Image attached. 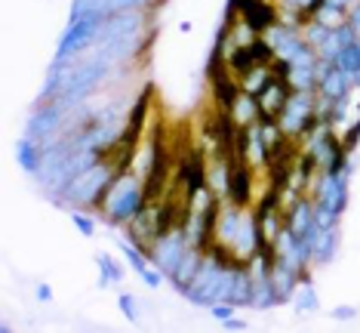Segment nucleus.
<instances>
[{"label": "nucleus", "mask_w": 360, "mask_h": 333, "mask_svg": "<svg viewBox=\"0 0 360 333\" xmlns=\"http://www.w3.org/2000/svg\"><path fill=\"white\" fill-rule=\"evenodd\" d=\"M120 167L114 161H99L96 167H89L86 173H80L75 182L65 189V194L59 201H68L75 207H102L105 198H108L111 185L120 180Z\"/></svg>", "instance_id": "1"}, {"label": "nucleus", "mask_w": 360, "mask_h": 333, "mask_svg": "<svg viewBox=\"0 0 360 333\" xmlns=\"http://www.w3.org/2000/svg\"><path fill=\"white\" fill-rule=\"evenodd\" d=\"M145 207V191H142V182L136 180V176L124 173L117 182L111 185L108 198H105V219H108L111 225H120V222H129L139 210Z\"/></svg>", "instance_id": "2"}, {"label": "nucleus", "mask_w": 360, "mask_h": 333, "mask_svg": "<svg viewBox=\"0 0 360 333\" xmlns=\"http://www.w3.org/2000/svg\"><path fill=\"white\" fill-rule=\"evenodd\" d=\"M102 22H105L102 13H93V15H84V19L68 22V28H65L59 46H56V65H71L75 62V56L89 50L93 44H99Z\"/></svg>", "instance_id": "3"}, {"label": "nucleus", "mask_w": 360, "mask_h": 333, "mask_svg": "<svg viewBox=\"0 0 360 333\" xmlns=\"http://www.w3.org/2000/svg\"><path fill=\"white\" fill-rule=\"evenodd\" d=\"M176 185L185 191V198H191V201L207 191L210 173H207V158H203L200 149H188L182 154L179 170H176Z\"/></svg>", "instance_id": "4"}, {"label": "nucleus", "mask_w": 360, "mask_h": 333, "mask_svg": "<svg viewBox=\"0 0 360 333\" xmlns=\"http://www.w3.org/2000/svg\"><path fill=\"white\" fill-rule=\"evenodd\" d=\"M65 105L62 99H56V102H46V105H37L34 108V115L28 118V133L31 139H37V142H50L53 136H56V130H62L65 124Z\"/></svg>", "instance_id": "5"}, {"label": "nucleus", "mask_w": 360, "mask_h": 333, "mask_svg": "<svg viewBox=\"0 0 360 333\" xmlns=\"http://www.w3.org/2000/svg\"><path fill=\"white\" fill-rule=\"evenodd\" d=\"M185 250H188V238H185L182 229H176V232H169V234H163V238L154 241L148 259H154V265H158L163 275H173L179 269V263H182Z\"/></svg>", "instance_id": "6"}, {"label": "nucleus", "mask_w": 360, "mask_h": 333, "mask_svg": "<svg viewBox=\"0 0 360 333\" xmlns=\"http://www.w3.org/2000/svg\"><path fill=\"white\" fill-rule=\"evenodd\" d=\"M225 194L234 207H250V201H252V167H250V161H237V164H231V170H228Z\"/></svg>", "instance_id": "7"}, {"label": "nucleus", "mask_w": 360, "mask_h": 333, "mask_svg": "<svg viewBox=\"0 0 360 333\" xmlns=\"http://www.w3.org/2000/svg\"><path fill=\"white\" fill-rule=\"evenodd\" d=\"M290 96H292V87L286 84V80L271 77L265 84V90L256 96L262 118H265V120H277V118H281V111L286 108V102H290Z\"/></svg>", "instance_id": "8"}, {"label": "nucleus", "mask_w": 360, "mask_h": 333, "mask_svg": "<svg viewBox=\"0 0 360 333\" xmlns=\"http://www.w3.org/2000/svg\"><path fill=\"white\" fill-rule=\"evenodd\" d=\"M237 75H231L228 71V65L222 71H216V75L210 77V84H212V99H216L219 108H225V111H231L234 108V102L240 99V93H243V87H240V80H234Z\"/></svg>", "instance_id": "9"}, {"label": "nucleus", "mask_w": 360, "mask_h": 333, "mask_svg": "<svg viewBox=\"0 0 360 333\" xmlns=\"http://www.w3.org/2000/svg\"><path fill=\"white\" fill-rule=\"evenodd\" d=\"M203 250L198 247H188L185 250V256H182V263H179V269L169 275V281L176 284V290L179 294H188V287L194 284V278H198V272H200V265H203Z\"/></svg>", "instance_id": "10"}, {"label": "nucleus", "mask_w": 360, "mask_h": 333, "mask_svg": "<svg viewBox=\"0 0 360 333\" xmlns=\"http://www.w3.org/2000/svg\"><path fill=\"white\" fill-rule=\"evenodd\" d=\"M283 219H286V229L290 232H296L299 238H308V232L314 229V204H308V201H296Z\"/></svg>", "instance_id": "11"}, {"label": "nucleus", "mask_w": 360, "mask_h": 333, "mask_svg": "<svg viewBox=\"0 0 360 333\" xmlns=\"http://www.w3.org/2000/svg\"><path fill=\"white\" fill-rule=\"evenodd\" d=\"M225 65H228V71L237 75V77H243L250 68H256V59H252L250 44H234L231 50L225 53Z\"/></svg>", "instance_id": "12"}, {"label": "nucleus", "mask_w": 360, "mask_h": 333, "mask_svg": "<svg viewBox=\"0 0 360 333\" xmlns=\"http://www.w3.org/2000/svg\"><path fill=\"white\" fill-rule=\"evenodd\" d=\"M231 115H234V120H237V124H240V127H256L259 120H262V111H259V102H256V96H250V93H240V99L234 102Z\"/></svg>", "instance_id": "13"}, {"label": "nucleus", "mask_w": 360, "mask_h": 333, "mask_svg": "<svg viewBox=\"0 0 360 333\" xmlns=\"http://www.w3.org/2000/svg\"><path fill=\"white\" fill-rule=\"evenodd\" d=\"M271 68L268 65H256V68H250L247 75H243L240 80V87H243V93H250V96H259L262 90H265V84L271 80Z\"/></svg>", "instance_id": "14"}, {"label": "nucleus", "mask_w": 360, "mask_h": 333, "mask_svg": "<svg viewBox=\"0 0 360 333\" xmlns=\"http://www.w3.org/2000/svg\"><path fill=\"white\" fill-rule=\"evenodd\" d=\"M96 265L102 269L99 287H108V284H114V281H124V265H117L108 253H99V256H96Z\"/></svg>", "instance_id": "15"}, {"label": "nucleus", "mask_w": 360, "mask_h": 333, "mask_svg": "<svg viewBox=\"0 0 360 333\" xmlns=\"http://www.w3.org/2000/svg\"><path fill=\"white\" fill-rule=\"evenodd\" d=\"M120 250L127 253V263L133 265L136 275H145V272H148V263H145V256H148V253H145L142 247H136L133 241H120Z\"/></svg>", "instance_id": "16"}, {"label": "nucleus", "mask_w": 360, "mask_h": 333, "mask_svg": "<svg viewBox=\"0 0 360 333\" xmlns=\"http://www.w3.org/2000/svg\"><path fill=\"white\" fill-rule=\"evenodd\" d=\"M250 50H252V59H256V65H271L274 56H277L274 44H271V40H265V37H256V40H252Z\"/></svg>", "instance_id": "17"}, {"label": "nucleus", "mask_w": 360, "mask_h": 333, "mask_svg": "<svg viewBox=\"0 0 360 333\" xmlns=\"http://www.w3.org/2000/svg\"><path fill=\"white\" fill-rule=\"evenodd\" d=\"M154 0H102V13H129V10H142V6H151Z\"/></svg>", "instance_id": "18"}, {"label": "nucleus", "mask_w": 360, "mask_h": 333, "mask_svg": "<svg viewBox=\"0 0 360 333\" xmlns=\"http://www.w3.org/2000/svg\"><path fill=\"white\" fill-rule=\"evenodd\" d=\"M296 299H299V312H311V308H317V296H314V290H311L308 281H305V287H302V294Z\"/></svg>", "instance_id": "19"}, {"label": "nucleus", "mask_w": 360, "mask_h": 333, "mask_svg": "<svg viewBox=\"0 0 360 333\" xmlns=\"http://www.w3.org/2000/svg\"><path fill=\"white\" fill-rule=\"evenodd\" d=\"M117 306H120V312L127 315V321H139V308H136V299L129 296V294H120V299H117Z\"/></svg>", "instance_id": "20"}, {"label": "nucleus", "mask_w": 360, "mask_h": 333, "mask_svg": "<svg viewBox=\"0 0 360 333\" xmlns=\"http://www.w3.org/2000/svg\"><path fill=\"white\" fill-rule=\"evenodd\" d=\"M357 142H360V105H357V120L351 124V130L345 133V139H342V145H345L348 151H354V149H357Z\"/></svg>", "instance_id": "21"}, {"label": "nucleus", "mask_w": 360, "mask_h": 333, "mask_svg": "<svg viewBox=\"0 0 360 333\" xmlns=\"http://www.w3.org/2000/svg\"><path fill=\"white\" fill-rule=\"evenodd\" d=\"M210 312H212V318L228 321V318H234V303H212Z\"/></svg>", "instance_id": "22"}, {"label": "nucleus", "mask_w": 360, "mask_h": 333, "mask_svg": "<svg viewBox=\"0 0 360 333\" xmlns=\"http://www.w3.org/2000/svg\"><path fill=\"white\" fill-rule=\"evenodd\" d=\"M71 219H75V222H77L80 234H86V238H93V232H96V222H93V219L84 216V213H77V210H75V213H71Z\"/></svg>", "instance_id": "23"}, {"label": "nucleus", "mask_w": 360, "mask_h": 333, "mask_svg": "<svg viewBox=\"0 0 360 333\" xmlns=\"http://www.w3.org/2000/svg\"><path fill=\"white\" fill-rule=\"evenodd\" d=\"M142 281L148 284V287H160V281H163V272L160 269H148L142 275Z\"/></svg>", "instance_id": "24"}, {"label": "nucleus", "mask_w": 360, "mask_h": 333, "mask_svg": "<svg viewBox=\"0 0 360 333\" xmlns=\"http://www.w3.org/2000/svg\"><path fill=\"white\" fill-rule=\"evenodd\" d=\"M333 318H345V321H348V318H354V308H348V306H345V308H342V306H339V308H333Z\"/></svg>", "instance_id": "25"}, {"label": "nucleus", "mask_w": 360, "mask_h": 333, "mask_svg": "<svg viewBox=\"0 0 360 333\" xmlns=\"http://www.w3.org/2000/svg\"><path fill=\"white\" fill-rule=\"evenodd\" d=\"M348 22H351V28H354V34L360 37V6H354V13H351Z\"/></svg>", "instance_id": "26"}, {"label": "nucleus", "mask_w": 360, "mask_h": 333, "mask_svg": "<svg viewBox=\"0 0 360 333\" xmlns=\"http://www.w3.org/2000/svg\"><path fill=\"white\" fill-rule=\"evenodd\" d=\"M225 324V330H243V327H247V324H243L240 318H228V321H222Z\"/></svg>", "instance_id": "27"}, {"label": "nucleus", "mask_w": 360, "mask_h": 333, "mask_svg": "<svg viewBox=\"0 0 360 333\" xmlns=\"http://www.w3.org/2000/svg\"><path fill=\"white\" fill-rule=\"evenodd\" d=\"M37 299H44V303H50V299H53V290L46 287V284H40V287H37Z\"/></svg>", "instance_id": "28"}, {"label": "nucleus", "mask_w": 360, "mask_h": 333, "mask_svg": "<svg viewBox=\"0 0 360 333\" xmlns=\"http://www.w3.org/2000/svg\"><path fill=\"white\" fill-rule=\"evenodd\" d=\"M333 4H339V6H348V4H351V0H333Z\"/></svg>", "instance_id": "29"}]
</instances>
